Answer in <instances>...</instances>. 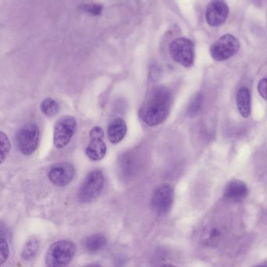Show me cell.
I'll return each mask as SVG.
<instances>
[{
	"label": "cell",
	"mask_w": 267,
	"mask_h": 267,
	"mask_svg": "<svg viewBox=\"0 0 267 267\" xmlns=\"http://www.w3.org/2000/svg\"><path fill=\"white\" fill-rule=\"evenodd\" d=\"M172 104V94L166 87L154 89L143 102L139 116L149 126H156L167 119Z\"/></svg>",
	"instance_id": "6da1fadb"
},
{
	"label": "cell",
	"mask_w": 267,
	"mask_h": 267,
	"mask_svg": "<svg viewBox=\"0 0 267 267\" xmlns=\"http://www.w3.org/2000/svg\"><path fill=\"white\" fill-rule=\"evenodd\" d=\"M75 253L76 246L72 241H57L47 251L46 263L48 266H64L73 260Z\"/></svg>",
	"instance_id": "7a4b0ae2"
},
{
	"label": "cell",
	"mask_w": 267,
	"mask_h": 267,
	"mask_svg": "<svg viewBox=\"0 0 267 267\" xmlns=\"http://www.w3.org/2000/svg\"><path fill=\"white\" fill-rule=\"evenodd\" d=\"M104 183L105 179L102 171L96 169L89 172L79 189V199L84 203L93 202L103 192Z\"/></svg>",
	"instance_id": "3957f363"
},
{
	"label": "cell",
	"mask_w": 267,
	"mask_h": 267,
	"mask_svg": "<svg viewBox=\"0 0 267 267\" xmlns=\"http://www.w3.org/2000/svg\"><path fill=\"white\" fill-rule=\"evenodd\" d=\"M40 136V129L35 123H26L16 134L17 148L24 155H31L38 147Z\"/></svg>",
	"instance_id": "277c9868"
},
{
	"label": "cell",
	"mask_w": 267,
	"mask_h": 267,
	"mask_svg": "<svg viewBox=\"0 0 267 267\" xmlns=\"http://www.w3.org/2000/svg\"><path fill=\"white\" fill-rule=\"evenodd\" d=\"M171 57L176 62L186 67H190L195 62V46L192 40L178 38L169 45Z\"/></svg>",
	"instance_id": "5b68a950"
},
{
	"label": "cell",
	"mask_w": 267,
	"mask_h": 267,
	"mask_svg": "<svg viewBox=\"0 0 267 267\" xmlns=\"http://www.w3.org/2000/svg\"><path fill=\"white\" fill-rule=\"evenodd\" d=\"M77 123L73 116H65L59 119L54 126V144L56 148L65 147L75 133Z\"/></svg>",
	"instance_id": "8992f818"
},
{
	"label": "cell",
	"mask_w": 267,
	"mask_h": 267,
	"mask_svg": "<svg viewBox=\"0 0 267 267\" xmlns=\"http://www.w3.org/2000/svg\"><path fill=\"white\" fill-rule=\"evenodd\" d=\"M239 42L232 34H224L211 46V57L216 61H223L238 53Z\"/></svg>",
	"instance_id": "52a82bcc"
},
{
	"label": "cell",
	"mask_w": 267,
	"mask_h": 267,
	"mask_svg": "<svg viewBox=\"0 0 267 267\" xmlns=\"http://www.w3.org/2000/svg\"><path fill=\"white\" fill-rule=\"evenodd\" d=\"M174 198L173 189L169 184H162L154 190L151 197L152 209L159 215H165L172 208Z\"/></svg>",
	"instance_id": "ba28073f"
},
{
	"label": "cell",
	"mask_w": 267,
	"mask_h": 267,
	"mask_svg": "<svg viewBox=\"0 0 267 267\" xmlns=\"http://www.w3.org/2000/svg\"><path fill=\"white\" fill-rule=\"evenodd\" d=\"M74 176L72 165L67 162H59L50 167L49 179L56 186H64L71 183Z\"/></svg>",
	"instance_id": "9c48e42d"
},
{
	"label": "cell",
	"mask_w": 267,
	"mask_h": 267,
	"mask_svg": "<svg viewBox=\"0 0 267 267\" xmlns=\"http://www.w3.org/2000/svg\"><path fill=\"white\" fill-rule=\"evenodd\" d=\"M229 14V7L224 0H212L207 7V22L212 27L223 24Z\"/></svg>",
	"instance_id": "30bf717a"
},
{
	"label": "cell",
	"mask_w": 267,
	"mask_h": 267,
	"mask_svg": "<svg viewBox=\"0 0 267 267\" xmlns=\"http://www.w3.org/2000/svg\"><path fill=\"white\" fill-rule=\"evenodd\" d=\"M248 195L247 185L239 179H234L229 182L224 189L223 197L230 202H241Z\"/></svg>",
	"instance_id": "8fae6325"
},
{
	"label": "cell",
	"mask_w": 267,
	"mask_h": 267,
	"mask_svg": "<svg viewBox=\"0 0 267 267\" xmlns=\"http://www.w3.org/2000/svg\"><path fill=\"white\" fill-rule=\"evenodd\" d=\"M127 132L126 122L121 118L115 119L109 124L107 128V137L111 143H120L124 139Z\"/></svg>",
	"instance_id": "7c38bea8"
},
{
	"label": "cell",
	"mask_w": 267,
	"mask_h": 267,
	"mask_svg": "<svg viewBox=\"0 0 267 267\" xmlns=\"http://www.w3.org/2000/svg\"><path fill=\"white\" fill-rule=\"evenodd\" d=\"M107 153V146L103 142V137H90V142L86 146V154L93 161L103 159Z\"/></svg>",
	"instance_id": "4fadbf2b"
},
{
	"label": "cell",
	"mask_w": 267,
	"mask_h": 267,
	"mask_svg": "<svg viewBox=\"0 0 267 267\" xmlns=\"http://www.w3.org/2000/svg\"><path fill=\"white\" fill-rule=\"evenodd\" d=\"M237 106L240 115L247 119L251 115V94L248 89L243 87L237 93Z\"/></svg>",
	"instance_id": "5bb4252c"
},
{
	"label": "cell",
	"mask_w": 267,
	"mask_h": 267,
	"mask_svg": "<svg viewBox=\"0 0 267 267\" xmlns=\"http://www.w3.org/2000/svg\"><path fill=\"white\" fill-rule=\"evenodd\" d=\"M107 238L102 234H95L85 239L83 242L85 249L90 253H97L100 252L107 245Z\"/></svg>",
	"instance_id": "9a60e30c"
},
{
	"label": "cell",
	"mask_w": 267,
	"mask_h": 267,
	"mask_svg": "<svg viewBox=\"0 0 267 267\" xmlns=\"http://www.w3.org/2000/svg\"><path fill=\"white\" fill-rule=\"evenodd\" d=\"M40 248V242L35 237H31L26 241L25 245L21 252V257L25 261L32 260L36 255Z\"/></svg>",
	"instance_id": "2e32d148"
},
{
	"label": "cell",
	"mask_w": 267,
	"mask_h": 267,
	"mask_svg": "<svg viewBox=\"0 0 267 267\" xmlns=\"http://www.w3.org/2000/svg\"><path fill=\"white\" fill-rule=\"evenodd\" d=\"M42 112L45 116L48 117H53L58 113L60 110L59 104L56 100L52 98H47L42 102L41 106Z\"/></svg>",
	"instance_id": "e0dca14e"
},
{
	"label": "cell",
	"mask_w": 267,
	"mask_h": 267,
	"mask_svg": "<svg viewBox=\"0 0 267 267\" xmlns=\"http://www.w3.org/2000/svg\"><path fill=\"white\" fill-rule=\"evenodd\" d=\"M202 102H203V97L201 93H197L192 99L187 107V114L190 117H194L199 113L202 109Z\"/></svg>",
	"instance_id": "ac0fdd59"
},
{
	"label": "cell",
	"mask_w": 267,
	"mask_h": 267,
	"mask_svg": "<svg viewBox=\"0 0 267 267\" xmlns=\"http://www.w3.org/2000/svg\"><path fill=\"white\" fill-rule=\"evenodd\" d=\"M121 169H123L124 174H133L136 169V163L135 159L131 155H126L122 160V166Z\"/></svg>",
	"instance_id": "d6986e66"
},
{
	"label": "cell",
	"mask_w": 267,
	"mask_h": 267,
	"mask_svg": "<svg viewBox=\"0 0 267 267\" xmlns=\"http://www.w3.org/2000/svg\"><path fill=\"white\" fill-rule=\"evenodd\" d=\"M0 141H1V163H3L11 150V142L9 140L8 136L4 132L0 133Z\"/></svg>",
	"instance_id": "ffe728a7"
},
{
	"label": "cell",
	"mask_w": 267,
	"mask_h": 267,
	"mask_svg": "<svg viewBox=\"0 0 267 267\" xmlns=\"http://www.w3.org/2000/svg\"><path fill=\"white\" fill-rule=\"evenodd\" d=\"M9 253H10V251H9L8 244H7V240L2 235L0 239V265H3L7 261Z\"/></svg>",
	"instance_id": "44dd1931"
},
{
	"label": "cell",
	"mask_w": 267,
	"mask_h": 267,
	"mask_svg": "<svg viewBox=\"0 0 267 267\" xmlns=\"http://www.w3.org/2000/svg\"><path fill=\"white\" fill-rule=\"evenodd\" d=\"M82 10L85 12L89 13L93 16H99L101 14L103 11V7L100 5H96V4H86L81 7Z\"/></svg>",
	"instance_id": "7402d4cb"
},
{
	"label": "cell",
	"mask_w": 267,
	"mask_h": 267,
	"mask_svg": "<svg viewBox=\"0 0 267 267\" xmlns=\"http://www.w3.org/2000/svg\"><path fill=\"white\" fill-rule=\"evenodd\" d=\"M258 91L261 97L267 102V78L261 80L258 84Z\"/></svg>",
	"instance_id": "603a6c76"
},
{
	"label": "cell",
	"mask_w": 267,
	"mask_h": 267,
	"mask_svg": "<svg viewBox=\"0 0 267 267\" xmlns=\"http://www.w3.org/2000/svg\"><path fill=\"white\" fill-rule=\"evenodd\" d=\"M220 231L216 228H213V229L211 230L210 232L209 233V235H208V242L210 244L217 242L220 238Z\"/></svg>",
	"instance_id": "cb8c5ba5"
}]
</instances>
